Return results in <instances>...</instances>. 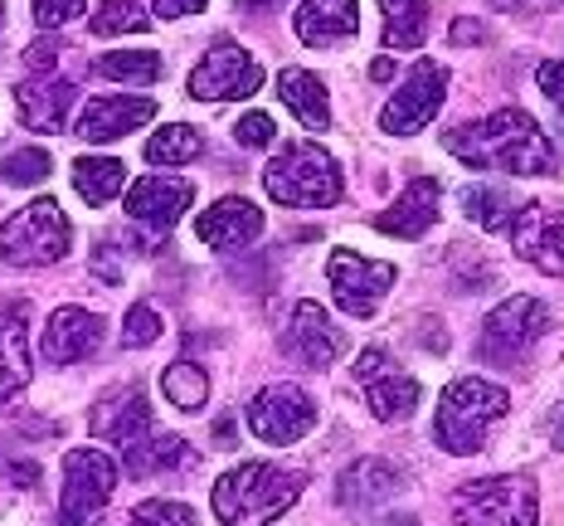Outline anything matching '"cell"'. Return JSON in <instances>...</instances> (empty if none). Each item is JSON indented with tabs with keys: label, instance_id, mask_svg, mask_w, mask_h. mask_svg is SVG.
I'll use <instances>...</instances> for the list:
<instances>
[{
	"label": "cell",
	"instance_id": "obj_13",
	"mask_svg": "<svg viewBox=\"0 0 564 526\" xmlns=\"http://www.w3.org/2000/svg\"><path fill=\"white\" fill-rule=\"evenodd\" d=\"M326 278H332V292L346 318H370L394 283V264H375V259H360L356 249H336L326 259Z\"/></svg>",
	"mask_w": 564,
	"mask_h": 526
},
{
	"label": "cell",
	"instance_id": "obj_46",
	"mask_svg": "<svg viewBox=\"0 0 564 526\" xmlns=\"http://www.w3.org/2000/svg\"><path fill=\"white\" fill-rule=\"evenodd\" d=\"M370 78H375V84H390V78H394V64H390V58H375V64H370Z\"/></svg>",
	"mask_w": 564,
	"mask_h": 526
},
{
	"label": "cell",
	"instance_id": "obj_14",
	"mask_svg": "<svg viewBox=\"0 0 564 526\" xmlns=\"http://www.w3.org/2000/svg\"><path fill=\"white\" fill-rule=\"evenodd\" d=\"M340 346H346V332H340L316 302H297V308H292L288 326H282V351H288L297 366L326 371L340 356Z\"/></svg>",
	"mask_w": 564,
	"mask_h": 526
},
{
	"label": "cell",
	"instance_id": "obj_30",
	"mask_svg": "<svg viewBox=\"0 0 564 526\" xmlns=\"http://www.w3.org/2000/svg\"><path fill=\"white\" fill-rule=\"evenodd\" d=\"M516 210H521V201H511L507 191H497V185H467L463 191V215L473 219V225L481 229H511Z\"/></svg>",
	"mask_w": 564,
	"mask_h": 526
},
{
	"label": "cell",
	"instance_id": "obj_42",
	"mask_svg": "<svg viewBox=\"0 0 564 526\" xmlns=\"http://www.w3.org/2000/svg\"><path fill=\"white\" fill-rule=\"evenodd\" d=\"M209 0H151V10H156L161 20H181V15H195V10H205Z\"/></svg>",
	"mask_w": 564,
	"mask_h": 526
},
{
	"label": "cell",
	"instance_id": "obj_28",
	"mask_svg": "<svg viewBox=\"0 0 564 526\" xmlns=\"http://www.w3.org/2000/svg\"><path fill=\"white\" fill-rule=\"evenodd\" d=\"M380 10H384V50H419L433 0H380Z\"/></svg>",
	"mask_w": 564,
	"mask_h": 526
},
{
	"label": "cell",
	"instance_id": "obj_10",
	"mask_svg": "<svg viewBox=\"0 0 564 526\" xmlns=\"http://www.w3.org/2000/svg\"><path fill=\"white\" fill-rule=\"evenodd\" d=\"M443 98H448V68L433 64V58H419V64L404 74V84H399V93H394L390 103H384L380 127H384L390 137H409V132H419V127H429L433 117H438Z\"/></svg>",
	"mask_w": 564,
	"mask_h": 526
},
{
	"label": "cell",
	"instance_id": "obj_43",
	"mask_svg": "<svg viewBox=\"0 0 564 526\" xmlns=\"http://www.w3.org/2000/svg\"><path fill=\"white\" fill-rule=\"evenodd\" d=\"M477 40H487V30L473 25V20H457L453 25V44H477Z\"/></svg>",
	"mask_w": 564,
	"mask_h": 526
},
{
	"label": "cell",
	"instance_id": "obj_35",
	"mask_svg": "<svg viewBox=\"0 0 564 526\" xmlns=\"http://www.w3.org/2000/svg\"><path fill=\"white\" fill-rule=\"evenodd\" d=\"M50 171H54V161L40 147H20L0 161V181L6 185H40V181H50Z\"/></svg>",
	"mask_w": 564,
	"mask_h": 526
},
{
	"label": "cell",
	"instance_id": "obj_44",
	"mask_svg": "<svg viewBox=\"0 0 564 526\" xmlns=\"http://www.w3.org/2000/svg\"><path fill=\"white\" fill-rule=\"evenodd\" d=\"M215 439L225 443V449H229V443H239V439H234V415H219L215 419Z\"/></svg>",
	"mask_w": 564,
	"mask_h": 526
},
{
	"label": "cell",
	"instance_id": "obj_17",
	"mask_svg": "<svg viewBox=\"0 0 564 526\" xmlns=\"http://www.w3.org/2000/svg\"><path fill=\"white\" fill-rule=\"evenodd\" d=\"M399 493H404V477H399V468L384 463V459H356L336 483V502L346 512H356V517L380 512L384 502L399 497Z\"/></svg>",
	"mask_w": 564,
	"mask_h": 526
},
{
	"label": "cell",
	"instance_id": "obj_31",
	"mask_svg": "<svg viewBox=\"0 0 564 526\" xmlns=\"http://www.w3.org/2000/svg\"><path fill=\"white\" fill-rule=\"evenodd\" d=\"M93 68H98L102 78H117V84H156L161 54L156 50H112V54H102Z\"/></svg>",
	"mask_w": 564,
	"mask_h": 526
},
{
	"label": "cell",
	"instance_id": "obj_29",
	"mask_svg": "<svg viewBox=\"0 0 564 526\" xmlns=\"http://www.w3.org/2000/svg\"><path fill=\"white\" fill-rule=\"evenodd\" d=\"M127 185V167L117 157H78L74 161V191L88 205H108L117 191Z\"/></svg>",
	"mask_w": 564,
	"mask_h": 526
},
{
	"label": "cell",
	"instance_id": "obj_20",
	"mask_svg": "<svg viewBox=\"0 0 564 526\" xmlns=\"http://www.w3.org/2000/svg\"><path fill=\"white\" fill-rule=\"evenodd\" d=\"M156 117L151 98H132V93H112V98H93L84 117H78V137L84 142H117V137L137 132Z\"/></svg>",
	"mask_w": 564,
	"mask_h": 526
},
{
	"label": "cell",
	"instance_id": "obj_19",
	"mask_svg": "<svg viewBox=\"0 0 564 526\" xmlns=\"http://www.w3.org/2000/svg\"><path fill=\"white\" fill-rule=\"evenodd\" d=\"M102 346V318H93L88 308H58L50 322H44L40 351L54 366H68V361H88L93 351Z\"/></svg>",
	"mask_w": 564,
	"mask_h": 526
},
{
	"label": "cell",
	"instance_id": "obj_11",
	"mask_svg": "<svg viewBox=\"0 0 564 526\" xmlns=\"http://www.w3.org/2000/svg\"><path fill=\"white\" fill-rule=\"evenodd\" d=\"M356 385L366 390L370 409L380 419H409L419 409V380L390 356L384 346H366L356 361Z\"/></svg>",
	"mask_w": 564,
	"mask_h": 526
},
{
	"label": "cell",
	"instance_id": "obj_34",
	"mask_svg": "<svg viewBox=\"0 0 564 526\" xmlns=\"http://www.w3.org/2000/svg\"><path fill=\"white\" fill-rule=\"evenodd\" d=\"M147 30V10L141 0H102V10L93 15V34L112 40V34H141Z\"/></svg>",
	"mask_w": 564,
	"mask_h": 526
},
{
	"label": "cell",
	"instance_id": "obj_26",
	"mask_svg": "<svg viewBox=\"0 0 564 526\" xmlns=\"http://www.w3.org/2000/svg\"><path fill=\"white\" fill-rule=\"evenodd\" d=\"M278 98L307 127H332V103H326V84L312 68H282L278 74Z\"/></svg>",
	"mask_w": 564,
	"mask_h": 526
},
{
	"label": "cell",
	"instance_id": "obj_3",
	"mask_svg": "<svg viewBox=\"0 0 564 526\" xmlns=\"http://www.w3.org/2000/svg\"><path fill=\"white\" fill-rule=\"evenodd\" d=\"M511 395L501 385L481 380V376H463L443 390L438 415H433V434L448 453H481L487 449V434L507 419Z\"/></svg>",
	"mask_w": 564,
	"mask_h": 526
},
{
	"label": "cell",
	"instance_id": "obj_15",
	"mask_svg": "<svg viewBox=\"0 0 564 526\" xmlns=\"http://www.w3.org/2000/svg\"><path fill=\"white\" fill-rule=\"evenodd\" d=\"M511 244L525 264L564 278V210L521 205L516 219H511Z\"/></svg>",
	"mask_w": 564,
	"mask_h": 526
},
{
	"label": "cell",
	"instance_id": "obj_32",
	"mask_svg": "<svg viewBox=\"0 0 564 526\" xmlns=\"http://www.w3.org/2000/svg\"><path fill=\"white\" fill-rule=\"evenodd\" d=\"M199 151H205V142H199L195 127L171 122V127H161V132L147 142V161H151V167H185V161H195Z\"/></svg>",
	"mask_w": 564,
	"mask_h": 526
},
{
	"label": "cell",
	"instance_id": "obj_25",
	"mask_svg": "<svg viewBox=\"0 0 564 526\" xmlns=\"http://www.w3.org/2000/svg\"><path fill=\"white\" fill-rule=\"evenodd\" d=\"M30 385V336L20 308H0V405Z\"/></svg>",
	"mask_w": 564,
	"mask_h": 526
},
{
	"label": "cell",
	"instance_id": "obj_18",
	"mask_svg": "<svg viewBox=\"0 0 564 526\" xmlns=\"http://www.w3.org/2000/svg\"><path fill=\"white\" fill-rule=\"evenodd\" d=\"M88 425H93V434H98V439L117 443V449H132V443L147 439V429H151L147 390H141V385H122V390L102 395Z\"/></svg>",
	"mask_w": 564,
	"mask_h": 526
},
{
	"label": "cell",
	"instance_id": "obj_27",
	"mask_svg": "<svg viewBox=\"0 0 564 526\" xmlns=\"http://www.w3.org/2000/svg\"><path fill=\"white\" fill-rule=\"evenodd\" d=\"M127 453V468L141 477H156V473H181V468H195V449L181 434H156V439H137Z\"/></svg>",
	"mask_w": 564,
	"mask_h": 526
},
{
	"label": "cell",
	"instance_id": "obj_38",
	"mask_svg": "<svg viewBox=\"0 0 564 526\" xmlns=\"http://www.w3.org/2000/svg\"><path fill=\"white\" fill-rule=\"evenodd\" d=\"M234 137H239V147H273V137H278V122L268 112H243L239 117V127H234Z\"/></svg>",
	"mask_w": 564,
	"mask_h": 526
},
{
	"label": "cell",
	"instance_id": "obj_2",
	"mask_svg": "<svg viewBox=\"0 0 564 526\" xmlns=\"http://www.w3.org/2000/svg\"><path fill=\"white\" fill-rule=\"evenodd\" d=\"M307 487V473L288 463H239L215 483V517L225 526H268Z\"/></svg>",
	"mask_w": 564,
	"mask_h": 526
},
{
	"label": "cell",
	"instance_id": "obj_22",
	"mask_svg": "<svg viewBox=\"0 0 564 526\" xmlns=\"http://www.w3.org/2000/svg\"><path fill=\"white\" fill-rule=\"evenodd\" d=\"M438 195H443L438 181H433V175H419V181L404 185V195H399L375 225L384 234H394V239H419V234L438 219Z\"/></svg>",
	"mask_w": 564,
	"mask_h": 526
},
{
	"label": "cell",
	"instance_id": "obj_5",
	"mask_svg": "<svg viewBox=\"0 0 564 526\" xmlns=\"http://www.w3.org/2000/svg\"><path fill=\"white\" fill-rule=\"evenodd\" d=\"M453 512H457V526H535L540 493L531 477L521 473H491L457 487Z\"/></svg>",
	"mask_w": 564,
	"mask_h": 526
},
{
	"label": "cell",
	"instance_id": "obj_33",
	"mask_svg": "<svg viewBox=\"0 0 564 526\" xmlns=\"http://www.w3.org/2000/svg\"><path fill=\"white\" fill-rule=\"evenodd\" d=\"M161 390H166V400L175 409H205L209 376L195 366V361H175V366H166V376H161Z\"/></svg>",
	"mask_w": 564,
	"mask_h": 526
},
{
	"label": "cell",
	"instance_id": "obj_48",
	"mask_svg": "<svg viewBox=\"0 0 564 526\" xmlns=\"http://www.w3.org/2000/svg\"><path fill=\"white\" fill-rule=\"evenodd\" d=\"M0 25H6V6H0Z\"/></svg>",
	"mask_w": 564,
	"mask_h": 526
},
{
	"label": "cell",
	"instance_id": "obj_36",
	"mask_svg": "<svg viewBox=\"0 0 564 526\" xmlns=\"http://www.w3.org/2000/svg\"><path fill=\"white\" fill-rule=\"evenodd\" d=\"M137 526H195V512L185 507V502H171V497H151L141 502V507L132 512Z\"/></svg>",
	"mask_w": 564,
	"mask_h": 526
},
{
	"label": "cell",
	"instance_id": "obj_8",
	"mask_svg": "<svg viewBox=\"0 0 564 526\" xmlns=\"http://www.w3.org/2000/svg\"><path fill=\"white\" fill-rule=\"evenodd\" d=\"M263 88V64H253V54L234 40H215L205 50V58L191 68L185 93L199 103H219V98H253Z\"/></svg>",
	"mask_w": 564,
	"mask_h": 526
},
{
	"label": "cell",
	"instance_id": "obj_50",
	"mask_svg": "<svg viewBox=\"0 0 564 526\" xmlns=\"http://www.w3.org/2000/svg\"><path fill=\"white\" fill-rule=\"evenodd\" d=\"M560 6H564V0H560Z\"/></svg>",
	"mask_w": 564,
	"mask_h": 526
},
{
	"label": "cell",
	"instance_id": "obj_1",
	"mask_svg": "<svg viewBox=\"0 0 564 526\" xmlns=\"http://www.w3.org/2000/svg\"><path fill=\"white\" fill-rule=\"evenodd\" d=\"M443 147L453 151L457 161L467 167H497V171H511V175H555L560 171V157H555V142L535 127V117H525L521 108H501L481 122H467L457 132L443 137Z\"/></svg>",
	"mask_w": 564,
	"mask_h": 526
},
{
	"label": "cell",
	"instance_id": "obj_37",
	"mask_svg": "<svg viewBox=\"0 0 564 526\" xmlns=\"http://www.w3.org/2000/svg\"><path fill=\"white\" fill-rule=\"evenodd\" d=\"M161 336V312L156 308H147V302H137L132 312H127V322H122V346H151Z\"/></svg>",
	"mask_w": 564,
	"mask_h": 526
},
{
	"label": "cell",
	"instance_id": "obj_16",
	"mask_svg": "<svg viewBox=\"0 0 564 526\" xmlns=\"http://www.w3.org/2000/svg\"><path fill=\"white\" fill-rule=\"evenodd\" d=\"M195 201L191 181H181V175H141V181L127 191V215L137 219V225L166 234L175 219L185 215V205Z\"/></svg>",
	"mask_w": 564,
	"mask_h": 526
},
{
	"label": "cell",
	"instance_id": "obj_40",
	"mask_svg": "<svg viewBox=\"0 0 564 526\" xmlns=\"http://www.w3.org/2000/svg\"><path fill=\"white\" fill-rule=\"evenodd\" d=\"M535 84H540V93H545L550 103H555V112L564 117V64L560 58H545V64L535 68Z\"/></svg>",
	"mask_w": 564,
	"mask_h": 526
},
{
	"label": "cell",
	"instance_id": "obj_23",
	"mask_svg": "<svg viewBox=\"0 0 564 526\" xmlns=\"http://www.w3.org/2000/svg\"><path fill=\"white\" fill-rule=\"evenodd\" d=\"M292 25H297L302 44L326 50V44H336V40H346V34L360 30V10H356V0H302Z\"/></svg>",
	"mask_w": 564,
	"mask_h": 526
},
{
	"label": "cell",
	"instance_id": "obj_21",
	"mask_svg": "<svg viewBox=\"0 0 564 526\" xmlns=\"http://www.w3.org/2000/svg\"><path fill=\"white\" fill-rule=\"evenodd\" d=\"M195 234L209 249H249L263 234V210L249 205L243 195H225V201H215L195 219Z\"/></svg>",
	"mask_w": 564,
	"mask_h": 526
},
{
	"label": "cell",
	"instance_id": "obj_12",
	"mask_svg": "<svg viewBox=\"0 0 564 526\" xmlns=\"http://www.w3.org/2000/svg\"><path fill=\"white\" fill-rule=\"evenodd\" d=\"M316 425V405L297 385H263L249 400V429L263 443H297Z\"/></svg>",
	"mask_w": 564,
	"mask_h": 526
},
{
	"label": "cell",
	"instance_id": "obj_41",
	"mask_svg": "<svg viewBox=\"0 0 564 526\" xmlns=\"http://www.w3.org/2000/svg\"><path fill=\"white\" fill-rule=\"evenodd\" d=\"M54 64H58V44L54 40H40V44H30V50H25V68H30V74H50Z\"/></svg>",
	"mask_w": 564,
	"mask_h": 526
},
{
	"label": "cell",
	"instance_id": "obj_49",
	"mask_svg": "<svg viewBox=\"0 0 564 526\" xmlns=\"http://www.w3.org/2000/svg\"><path fill=\"white\" fill-rule=\"evenodd\" d=\"M399 526H414V522H399Z\"/></svg>",
	"mask_w": 564,
	"mask_h": 526
},
{
	"label": "cell",
	"instance_id": "obj_9",
	"mask_svg": "<svg viewBox=\"0 0 564 526\" xmlns=\"http://www.w3.org/2000/svg\"><path fill=\"white\" fill-rule=\"evenodd\" d=\"M545 326H550V312H545V302H535V298H507L497 312H491L487 322H481V361H501V366H516V361L531 351L540 336H545Z\"/></svg>",
	"mask_w": 564,
	"mask_h": 526
},
{
	"label": "cell",
	"instance_id": "obj_39",
	"mask_svg": "<svg viewBox=\"0 0 564 526\" xmlns=\"http://www.w3.org/2000/svg\"><path fill=\"white\" fill-rule=\"evenodd\" d=\"M84 6L88 0H34V20H40V30H58L84 15Z\"/></svg>",
	"mask_w": 564,
	"mask_h": 526
},
{
	"label": "cell",
	"instance_id": "obj_4",
	"mask_svg": "<svg viewBox=\"0 0 564 526\" xmlns=\"http://www.w3.org/2000/svg\"><path fill=\"white\" fill-rule=\"evenodd\" d=\"M263 191L292 210H326L340 201V167L326 147L288 142L263 167Z\"/></svg>",
	"mask_w": 564,
	"mask_h": 526
},
{
	"label": "cell",
	"instance_id": "obj_6",
	"mask_svg": "<svg viewBox=\"0 0 564 526\" xmlns=\"http://www.w3.org/2000/svg\"><path fill=\"white\" fill-rule=\"evenodd\" d=\"M68 239H74L68 215L58 201H50V195H40L34 205L15 210V215L0 225V254H6V264H15V268L58 264L68 254Z\"/></svg>",
	"mask_w": 564,
	"mask_h": 526
},
{
	"label": "cell",
	"instance_id": "obj_47",
	"mask_svg": "<svg viewBox=\"0 0 564 526\" xmlns=\"http://www.w3.org/2000/svg\"><path fill=\"white\" fill-rule=\"evenodd\" d=\"M491 6H501V10H521L525 0H491Z\"/></svg>",
	"mask_w": 564,
	"mask_h": 526
},
{
	"label": "cell",
	"instance_id": "obj_7",
	"mask_svg": "<svg viewBox=\"0 0 564 526\" xmlns=\"http://www.w3.org/2000/svg\"><path fill=\"white\" fill-rule=\"evenodd\" d=\"M117 493V463L102 449H68L64 459V493H58V512L64 526H93L98 512Z\"/></svg>",
	"mask_w": 564,
	"mask_h": 526
},
{
	"label": "cell",
	"instance_id": "obj_24",
	"mask_svg": "<svg viewBox=\"0 0 564 526\" xmlns=\"http://www.w3.org/2000/svg\"><path fill=\"white\" fill-rule=\"evenodd\" d=\"M74 98H78V84H64V78L15 88V108L34 132H68V108H74Z\"/></svg>",
	"mask_w": 564,
	"mask_h": 526
},
{
	"label": "cell",
	"instance_id": "obj_45",
	"mask_svg": "<svg viewBox=\"0 0 564 526\" xmlns=\"http://www.w3.org/2000/svg\"><path fill=\"white\" fill-rule=\"evenodd\" d=\"M550 443H555V449L564 453V405L555 409V419H550Z\"/></svg>",
	"mask_w": 564,
	"mask_h": 526
}]
</instances>
